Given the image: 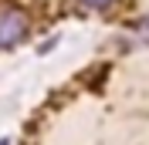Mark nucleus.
Returning a JSON list of instances; mask_svg holds the SVG:
<instances>
[{"label":"nucleus","mask_w":149,"mask_h":145,"mask_svg":"<svg viewBox=\"0 0 149 145\" xmlns=\"http://www.w3.org/2000/svg\"><path fill=\"white\" fill-rule=\"evenodd\" d=\"M24 34H27V20H24V14H17V10H0V51L20 44Z\"/></svg>","instance_id":"obj_1"},{"label":"nucleus","mask_w":149,"mask_h":145,"mask_svg":"<svg viewBox=\"0 0 149 145\" xmlns=\"http://www.w3.org/2000/svg\"><path fill=\"white\" fill-rule=\"evenodd\" d=\"M112 0H78V7H85V10H105Z\"/></svg>","instance_id":"obj_2"}]
</instances>
